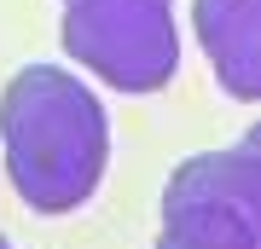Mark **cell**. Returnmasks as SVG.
Listing matches in <instances>:
<instances>
[{
  "mask_svg": "<svg viewBox=\"0 0 261 249\" xmlns=\"http://www.w3.org/2000/svg\"><path fill=\"white\" fill-rule=\"evenodd\" d=\"M6 180L35 214H70L99 191L111 162V116L64 64H23L0 87Z\"/></svg>",
  "mask_w": 261,
  "mask_h": 249,
  "instance_id": "1",
  "label": "cell"
},
{
  "mask_svg": "<svg viewBox=\"0 0 261 249\" xmlns=\"http://www.w3.org/2000/svg\"><path fill=\"white\" fill-rule=\"evenodd\" d=\"M157 249H261V133L186 157L168 174Z\"/></svg>",
  "mask_w": 261,
  "mask_h": 249,
  "instance_id": "2",
  "label": "cell"
},
{
  "mask_svg": "<svg viewBox=\"0 0 261 249\" xmlns=\"http://www.w3.org/2000/svg\"><path fill=\"white\" fill-rule=\"evenodd\" d=\"M58 41L116 93H157L180 70L174 0H64Z\"/></svg>",
  "mask_w": 261,
  "mask_h": 249,
  "instance_id": "3",
  "label": "cell"
},
{
  "mask_svg": "<svg viewBox=\"0 0 261 249\" xmlns=\"http://www.w3.org/2000/svg\"><path fill=\"white\" fill-rule=\"evenodd\" d=\"M192 29L215 81L238 104L261 99V0H192Z\"/></svg>",
  "mask_w": 261,
  "mask_h": 249,
  "instance_id": "4",
  "label": "cell"
},
{
  "mask_svg": "<svg viewBox=\"0 0 261 249\" xmlns=\"http://www.w3.org/2000/svg\"><path fill=\"white\" fill-rule=\"evenodd\" d=\"M0 249H18V243H6V238H0Z\"/></svg>",
  "mask_w": 261,
  "mask_h": 249,
  "instance_id": "5",
  "label": "cell"
}]
</instances>
